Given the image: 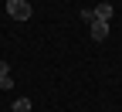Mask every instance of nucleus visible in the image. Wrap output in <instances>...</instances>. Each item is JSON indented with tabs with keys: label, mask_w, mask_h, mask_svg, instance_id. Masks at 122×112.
Returning <instances> with one entry per match:
<instances>
[{
	"label": "nucleus",
	"mask_w": 122,
	"mask_h": 112,
	"mask_svg": "<svg viewBox=\"0 0 122 112\" xmlns=\"http://www.w3.org/2000/svg\"><path fill=\"white\" fill-rule=\"evenodd\" d=\"M92 14H95V10H92ZM88 31H92V37H95V41H105V37H109V21L92 17V21H88Z\"/></svg>",
	"instance_id": "f03ea898"
},
{
	"label": "nucleus",
	"mask_w": 122,
	"mask_h": 112,
	"mask_svg": "<svg viewBox=\"0 0 122 112\" xmlns=\"http://www.w3.org/2000/svg\"><path fill=\"white\" fill-rule=\"evenodd\" d=\"M0 75H10V65H7V61H0Z\"/></svg>",
	"instance_id": "423d86ee"
},
{
	"label": "nucleus",
	"mask_w": 122,
	"mask_h": 112,
	"mask_svg": "<svg viewBox=\"0 0 122 112\" xmlns=\"http://www.w3.org/2000/svg\"><path fill=\"white\" fill-rule=\"evenodd\" d=\"M14 112H30V102L27 99H17V102H14Z\"/></svg>",
	"instance_id": "20e7f679"
},
{
	"label": "nucleus",
	"mask_w": 122,
	"mask_h": 112,
	"mask_svg": "<svg viewBox=\"0 0 122 112\" xmlns=\"http://www.w3.org/2000/svg\"><path fill=\"white\" fill-rule=\"evenodd\" d=\"M4 88H14V82H10V75H0V92Z\"/></svg>",
	"instance_id": "39448f33"
},
{
	"label": "nucleus",
	"mask_w": 122,
	"mask_h": 112,
	"mask_svg": "<svg viewBox=\"0 0 122 112\" xmlns=\"http://www.w3.org/2000/svg\"><path fill=\"white\" fill-rule=\"evenodd\" d=\"M7 14L14 21H30V14H34V7L27 4V0H7Z\"/></svg>",
	"instance_id": "f257e3e1"
},
{
	"label": "nucleus",
	"mask_w": 122,
	"mask_h": 112,
	"mask_svg": "<svg viewBox=\"0 0 122 112\" xmlns=\"http://www.w3.org/2000/svg\"><path fill=\"white\" fill-rule=\"evenodd\" d=\"M92 10H95V17H98V21H112V14H115L112 4H98V7H92Z\"/></svg>",
	"instance_id": "7ed1b4c3"
}]
</instances>
